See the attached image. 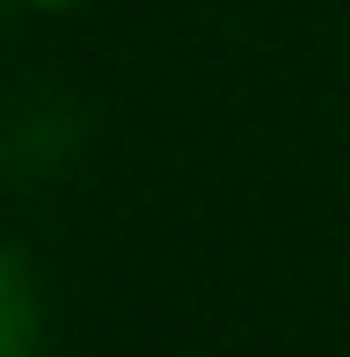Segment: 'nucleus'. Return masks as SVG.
<instances>
[{
	"mask_svg": "<svg viewBox=\"0 0 350 357\" xmlns=\"http://www.w3.org/2000/svg\"><path fill=\"white\" fill-rule=\"evenodd\" d=\"M29 350H37V291L15 255H0V357H29Z\"/></svg>",
	"mask_w": 350,
	"mask_h": 357,
	"instance_id": "nucleus-1",
	"label": "nucleus"
},
{
	"mask_svg": "<svg viewBox=\"0 0 350 357\" xmlns=\"http://www.w3.org/2000/svg\"><path fill=\"white\" fill-rule=\"evenodd\" d=\"M44 8H59V0H44Z\"/></svg>",
	"mask_w": 350,
	"mask_h": 357,
	"instance_id": "nucleus-2",
	"label": "nucleus"
}]
</instances>
